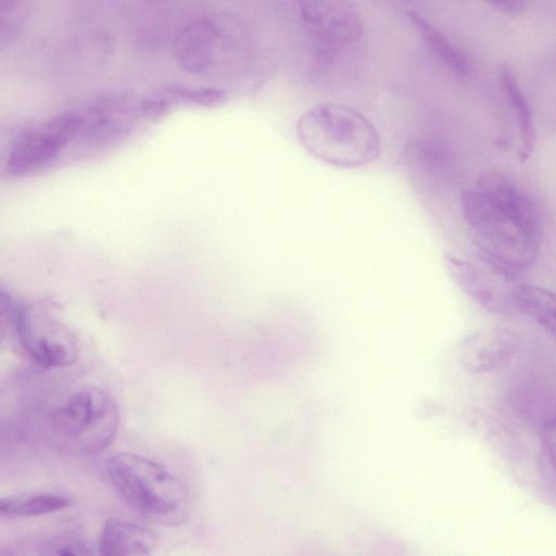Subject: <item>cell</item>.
I'll list each match as a JSON object with an SVG mask.
<instances>
[{"mask_svg": "<svg viewBox=\"0 0 556 556\" xmlns=\"http://www.w3.org/2000/svg\"><path fill=\"white\" fill-rule=\"evenodd\" d=\"M472 241L493 268L513 275L530 269L539 252V219L523 191L500 172L482 175L460 195Z\"/></svg>", "mask_w": 556, "mask_h": 556, "instance_id": "cell-1", "label": "cell"}, {"mask_svg": "<svg viewBox=\"0 0 556 556\" xmlns=\"http://www.w3.org/2000/svg\"><path fill=\"white\" fill-rule=\"evenodd\" d=\"M300 144L315 159L341 168H358L380 155L374 123L353 106L324 102L305 111L295 127Z\"/></svg>", "mask_w": 556, "mask_h": 556, "instance_id": "cell-2", "label": "cell"}, {"mask_svg": "<svg viewBox=\"0 0 556 556\" xmlns=\"http://www.w3.org/2000/svg\"><path fill=\"white\" fill-rule=\"evenodd\" d=\"M119 496L152 522L175 526L190 510V494L181 480L159 462L135 453H117L105 464Z\"/></svg>", "mask_w": 556, "mask_h": 556, "instance_id": "cell-3", "label": "cell"}, {"mask_svg": "<svg viewBox=\"0 0 556 556\" xmlns=\"http://www.w3.org/2000/svg\"><path fill=\"white\" fill-rule=\"evenodd\" d=\"M56 435L84 453H98L114 439L119 412L114 399L102 389L87 387L73 393L51 417Z\"/></svg>", "mask_w": 556, "mask_h": 556, "instance_id": "cell-4", "label": "cell"}, {"mask_svg": "<svg viewBox=\"0 0 556 556\" xmlns=\"http://www.w3.org/2000/svg\"><path fill=\"white\" fill-rule=\"evenodd\" d=\"M86 125V113L65 112L22 130L5 163L12 177L31 175L47 168Z\"/></svg>", "mask_w": 556, "mask_h": 556, "instance_id": "cell-5", "label": "cell"}, {"mask_svg": "<svg viewBox=\"0 0 556 556\" xmlns=\"http://www.w3.org/2000/svg\"><path fill=\"white\" fill-rule=\"evenodd\" d=\"M293 1L307 33L320 43L338 48L359 40L363 25L351 0Z\"/></svg>", "mask_w": 556, "mask_h": 556, "instance_id": "cell-6", "label": "cell"}, {"mask_svg": "<svg viewBox=\"0 0 556 556\" xmlns=\"http://www.w3.org/2000/svg\"><path fill=\"white\" fill-rule=\"evenodd\" d=\"M444 261L455 282L482 308L498 315L515 311L511 287H503L492 271L451 254H446Z\"/></svg>", "mask_w": 556, "mask_h": 556, "instance_id": "cell-7", "label": "cell"}, {"mask_svg": "<svg viewBox=\"0 0 556 556\" xmlns=\"http://www.w3.org/2000/svg\"><path fill=\"white\" fill-rule=\"evenodd\" d=\"M14 320L20 342L40 366L62 367L76 361L77 345L71 336L36 326L30 315L23 309L14 313Z\"/></svg>", "mask_w": 556, "mask_h": 556, "instance_id": "cell-8", "label": "cell"}, {"mask_svg": "<svg viewBox=\"0 0 556 556\" xmlns=\"http://www.w3.org/2000/svg\"><path fill=\"white\" fill-rule=\"evenodd\" d=\"M519 336L496 327L471 336L464 344L462 363L472 374H486L511 359L519 350Z\"/></svg>", "mask_w": 556, "mask_h": 556, "instance_id": "cell-9", "label": "cell"}, {"mask_svg": "<svg viewBox=\"0 0 556 556\" xmlns=\"http://www.w3.org/2000/svg\"><path fill=\"white\" fill-rule=\"evenodd\" d=\"M219 36L217 25L207 18L193 21L181 28L174 45L179 66L192 74L207 71L214 62Z\"/></svg>", "mask_w": 556, "mask_h": 556, "instance_id": "cell-10", "label": "cell"}, {"mask_svg": "<svg viewBox=\"0 0 556 556\" xmlns=\"http://www.w3.org/2000/svg\"><path fill=\"white\" fill-rule=\"evenodd\" d=\"M157 544L159 538L151 529L131 521L110 519L102 527L98 548L104 556L149 555Z\"/></svg>", "mask_w": 556, "mask_h": 556, "instance_id": "cell-11", "label": "cell"}, {"mask_svg": "<svg viewBox=\"0 0 556 556\" xmlns=\"http://www.w3.org/2000/svg\"><path fill=\"white\" fill-rule=\"evenodd\" d=\"M510 296L515 311L527 315L556 338V292L522 283L511 287Z\"/></svg>", "mask_w": 556, "mask_h": 556, "instance_id": "cell-12", "label": "cell"}, {"mask_svg": "<svg viewBox=\"0 0 556 556\" xmlns=\"http://www.w3.org/2000/svg\"><path fill=\"white\" fill-rule=\"evenodd\" d=\"M500 81L516 118L518 159L526 162L531 156L535 143V129L530 108L509 68L501 70Z\"/></svg>", "mask_w": 556, "mask_h": 556, "instance_id": "cell-13", "label": "cell"}, {"mask_svg": "<svg viewBox=\"0 0 556 556\" xmlns=\"http://www.w3.org/2000/svg\"><path fill=\"white\" fill-rule=\"evenodd\" d=\"M72 505V501L63 495L52 493H24L1 498L0 515L2 517H35L48 515Z\"/></svg>", "mask_w": 556, "mask_h": 556, "instance_id": "cell-14", "label": "cell"}, {"mask_svg": "<svg viewBox=\"0 0 556 556\" xmlns=\"http://www.w3.org/2000/svg\"><path fill=\"white\" fill-rule=\"evenodd\" d=\"M408 17L427 46L451 71L458 75L468 74L470 66L466 55L439 29L416 12H408Z\"/></svg>", "mask_w": 556, "mask_h": 556, "instance_id": "cell-15", "label": "cell"}, {"mask_svg": "<svg viewBox=\"0 0 556 556\" xmlns=\"http://www.w3.org/2000/svg\"><path fill=\"white\" fill-rule=\"evenodd\" d=\"M1 43L11 42L20 34L26 17V0H1Z\"/></svg>", "mask_w": 556, "mask_h": 556, "instance_id": "cell-16", "label": "cell"}, {"mask_svg": "<svg viewBox=\"0 0 556 556\" xmlns=\"http://www.w3.org/2000/svg\"><path fill=\"white\" fill-rule=\"evenodd\" d=\"M40 554L46 555H92L90 547L75 539H50L38 544Z\"/></svg>", "mask_w": 556, "mask_h": 556, "instance_id": "cell-17", "label": "cell"}, {"mask_svg": "<svg viewBox=\"0 0 556 556\" xmlns=\"http://www.w3.org/2000/svg\"><path fill=\"white\" fill-rule=\"evenodd\" d=\"M542 450L556 473V417L545 421L540 433Z\"/></svg>", "mask_w": 556, "mask_h": 556, "instance_id": "cell-18", "label": "cell"}, {"mask_svg": "<svg viewBox=\"0 0 556 556\" xmlns=\"http://www.w3.org/2000/svg\"><path fill=\"white\" fill-rule=\"evenodd\" d=\"M491 5L507 12V13H516L520 11L521 4L518 0H484Z\"/></svg>", "mask_w": 556, "mask_h": 556, "instance_id": "cell-19", "label": "cell"}]
</instances>
